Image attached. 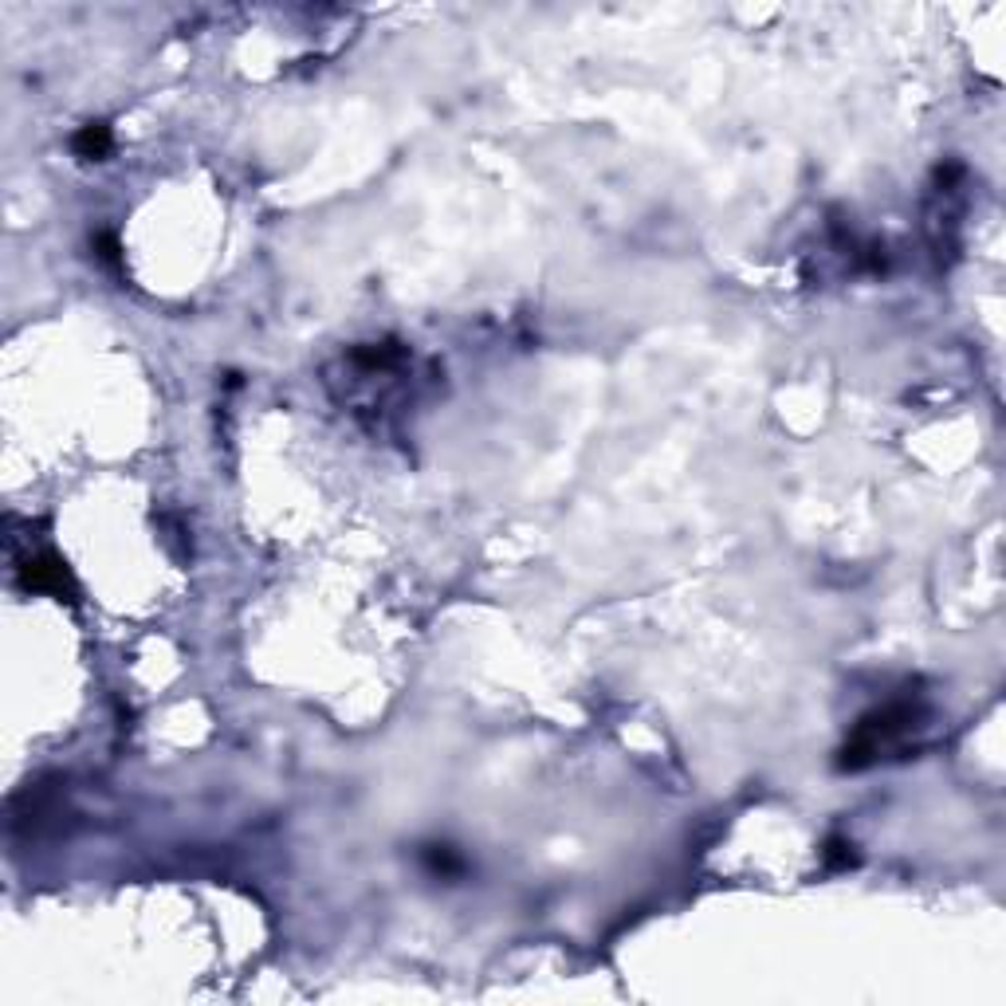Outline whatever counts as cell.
Segmentation results:
<instances>
[{
	"label": "cell",
	"instance_id": "6da1fadb",
	"mask_svg": "<svg viewBox=\"0 0 1006 1006\" xmlns=\"http://www.w3.org/2000/svg\"><path fill=\"white\" fill-rule=\"evenodd\" d=\"M920 708L909 700L900 703H885V708H877V712H869L865 720L857 723V732H853V739L841 747V759L838 767L841 771H861V767H869V762H877L885 751H892V747H904V743L912 739V732L920 727Z\"/></svg>",
	"mask_w": 1006,
	"mask_h": 1006
},
{
	"label": "cell",
	"instance_id": "7a4b0ae2",
	"mask_svg": "<svg viewBox=\"0 0 1006 1006\" xmlns=\"http://www.w3.org/2000/svg\"><path fill=\"white\" fill-rule=\"evenodd\" d=\"M20 582L32 594H51V597H71L75 594V578H71L68 563L59 555H32L24 567H20Z\"/></svg>",
	"mask_w": 1006,
	"mask_h": 1006
},
{
	"label": "cell",
	"instance_id": "3957f363",
	"mask_svg": "<svg viewBox=\"0 0 1006 1006\" xmlns=\"http://www.w3.org/2000/svg\"><path fill=\"white\" fill-rule=\"evenodd\" d=\"M71 146H75L79 157H107L110 146H115V134H110L107 122H91V127L79 130Z\"/></svg>",
	"mask_w": 1006,
	"mask_h": 1006
},
{
	"label": "cell",
	"instance_id": "277c9868",
	"mask_svg": "<svg viewBox=\"0 0 1006 1006\" xmlns=\"http://www.w3.org/2000/svg\"><path fill=\"white\" fill-rule=\"evenodd\" d=\"M425 865H429V873H437V877H460L464 873V857H460L452 845H425Z\"/></svg>",
	"mask_w": 1006,
	"mask_h": 1006
}]
</instances>
